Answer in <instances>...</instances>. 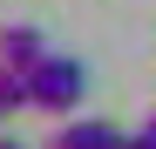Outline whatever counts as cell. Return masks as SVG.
I'll return each instance as SVG.
<instances>
[{
  "label": "cell",
  "mask_w": 156,
  "mask_h": 149,
  "mask_svg": "<svg viewBox=\"0 0 156 149\" xmlns=\"http://www.w3.org/2000/svg\"><path fill=\"white\" fill-rule=\"evenodd\" d=\"M27 95H34V109L41 115H75L82 109V95H88V68L75 61V54H48L27 68Z\"/></svg>",
  "instance_id": "obj_1"
},
{
  "label": "cell",
  "mask_w": 156,
  "mask_h": 149,
  "mask_svg": "<svg viewBox=\"0 0 156 149\" xmlns=\"http://www.w3.org/2000/svg\"><path fill=\"white\" fill-rule=\"evenodd\" d=\"M129 136L102 115H61V129L48 136V149H122Z\"/></svg>",
  "instance_id": "obj_2"
},
{
  "label": "cell",
  "mask_w": 156,
  "mask_h": 149,
  "mask_svg": "<svg viewBox=\"0 0 156 149\" xmlns=\"http://www.w3.org/2000/svg\"><path fill=\"white\" fill-rule=\"evenodd\" d=\"M41 54H48L41 27H27V20H7V27H0V61L7 68H34Z\"/></svg>",
  "instance_id": "obj_3"
},
{
  "label": "cell",
  "mask_w": 156,
  "mask_h": 149,
  "mask_svg": "<svg viewBox=\"0 0 156 149\" xmlns=\"http://www.w3.org/2000/svg\"><path fill=\"white\" fill-rule=\"evenodd\" d=\"M20 109H34V95H27V68H7V61H0V122L20 115Z\"/></svg>",
  "instance_id": "obj_4"
},
{
  "label": "cell",
  "mask_w": 156,
  "mask_h": 149,
  "mask_svg": "<svg viewBox=\"0 0 156 149\" xmlns=\"http://www.w3.org/2000/svg\"><path fill=\"white\" fill-rule=\"evenodd\" d=\"M0 149H27V142H20V136H0Z\"/></svg>",
  "instance_id": "obj_5"
}]
</instances>
